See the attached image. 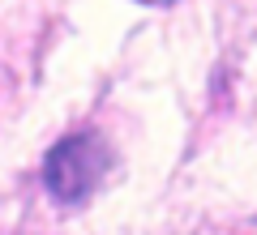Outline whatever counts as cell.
Returning <instances> with one entry per match:
<instances>
[{
  "mask_svg": "<svg viewBox=\"0 0 257 235\" xmlns=\"http://www.w3.org/2000/svg\"><path fill=\"white\" fill-rule=\"evenodd\" d=\"M116 150L107 145L103 133H69L47 150L43 158V184L52 201L60 205H82L103 180H107Z\"/></svg>",
  "mask_w": 257,
  "mask_h": 235,
  "instance_id": "cell-1",
  "label": "cell"
},
{
  "mask_svg": "<svg viewBox=\"0 0 257 235\" xmlns=\"http://www.w3.org/2000/svg\"><path fill=\"white\" fill-rule=\"evenodd\" d=\"M146 5H172V0H146Z\"/></svg>",
  "mask_w": 257,
  "mask_h": 235,
  "instance_id": "cell-2",
  "label": "cell"
}]
</instances>
